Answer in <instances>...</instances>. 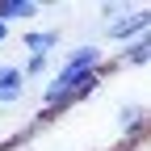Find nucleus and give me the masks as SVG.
I'll use <instances>...</instances> for the list:
<instances>
[{"label":"nucleus","instance_id":"7ed1b4c3","mask_svg":"<svg viewBox=\"0 0 151 151\" xmlns=\"http://www.w3.org/2000/svg\"><path fill=\"white\" fill-rule=\"evenodd\" d=\"M59 42H63L59 29H29V34H21V46L29 55H42V59H50V55L59 50Z\"/></svg>","mask_w":151,"mask_h":151},{"label":"nucleus","instance_id":"6e6552de","mask_svg":"<svg viewBox=\"0 0 151 151\" xmlns=\"http://www.w3.org/2000/svg\"><path fill=\"white\" fill-rule=\"evenodd\" d=\"M122 13H130V4H126V0H105V4H101V17H105V25H109V21H118Z\"/></svg>","mask_w":151,"mask_h":151},{"label":"nucleus","instance_id":"39448f33","mask_svg":"<svg viewBox=\"0 0 151 151\" xmlns=\"http://www.w3.org/2000/svg\"><path fill=\"white\" fill-rule=\"evenodd\" d=\"M143 63H151V34L134 38L118 50V67H143Z\"/></svg>","mask_w":151,"mask_h":151},{"label":"nucleus","instance_id":"423d86ee","mask_svg":"<svg viewBox=\"0 0 151 151\" xmlns=\"http://www.w3.org/2000/svg\"><path fill=\"white\" fill-rule=\"evenodd\" d=\"M38 17V4L34 0H0V21L13 25V21H34Z\"/></svg>","mask_w":151,"mask_h":151},{"label":"nucleus","instance_id":"f257e3e1","mask_svg":"<svg viewBox=\"0 0 151 151\" xmlns=\"http://www.w3.org/2000/svg\"><path fill=\"white\" fill-rule=\"evenodd\" d=\"M143 34H151V9H130V13L118 17V21L105 25V38H109V42H118V46L134 42V38H143Z\"/></svg>","mask_w":151,"mask_h":151},{"label":"nucleus","instance_id":"0eeeda50","mask_svg":"<svg viewBox=\"0 0 151 151\" xmlns=\"http://www.w3.org/2000/svg\"><path fill=\"white\" fill-rule=\"evenodd\" d=\"M46 67H50V59H42V55H29V59L21 63V76H25V80H38V76H46Z\"/></svg>","mask_w":151,"mask_h":151},{"label":"nucleus","instance_id":"f03ea898","mask_svg":"<svg viewBox=\"0 0 151 151\" xmlns=\"http://www.w3.org/2000/svg\"><path fill=\"white\" fill-rule=\"evenodd\" d=\"M25 97V76L17 63H0V109H9Z\"/></svg>","mask_w":151,"mask_h":151},{"label":"nucleus","instance_id":"20e7f679","mask_svg":"<svg viewBox=\"0 0 151 151\" xmlns=\"http://www.w3.org/2000/svg\"><path fill=\"white\" fill-rule=\"evenodd\" d=\"M143 122H147V109H143L139 101H126V105L118 109V130H122L130 143H139V134H143Z\"/></svg>","mask_w":151,"mask_h":151}]
</instances>
